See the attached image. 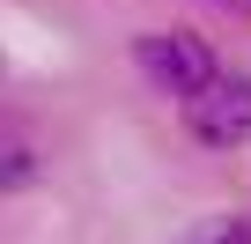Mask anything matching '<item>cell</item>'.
Returning <instances> with one entry per match:
<instances>
[{"label": "cell", "mask_w": 251, "mask_h": 244, "mask_svg": "<svg viewBox=\"0 0 251 244\" xmlns=\"http://www.w3.org/2000/svg\"><path fill=\"white\" fill-rule=\"evenodd\" d=\"M133 59H141L170 96H200V89L222 74V59L207 52V37H185V30H155V37H141Z\"/></svg>", "instance_id": "7a4b0ae2"}, {"label": "cell", "mask_w": 251, "mask_h": 244, "mask_svg": "<svg viewBox=\"0 0 251 244\" xmlns=\"http://www.w3.org/2000/svg\"><path fill=\"white\" fill-rule=\"evenodd\" d=\"M30 178H37V156L23 141H0V192H8V185H30Z\"/></svg>", "instance_id": "3957f363"}, {"label": "cell", "mask_w": 251, "mask_h": 244, "mask_svg": "<svg viewBox=\"0 0 251 244\" xmlns=\"http://www.w3.org/2000/svg\"><path fill=\"white\" fill-rule=\"evenodd\" d=\"M185 134L200 148H236L251 141V74H214L200 96H185Z\"/></svg>", "instance_id": "6da1fadb"}, {"label": "cell", "mask_w": 251, "mask_h": 244, "mask_svg": "<svg viewBox=\"0 0 251 244\" xmlns=\"http://www.w3.org/2000/svg\"><path fill=\"white\" fill-rule=\"evenodd\" d=\"M192 244H251V222H244V215H222V222H207Z\"/></svg>", "instance_id": "277c9868"}]
</instances>
